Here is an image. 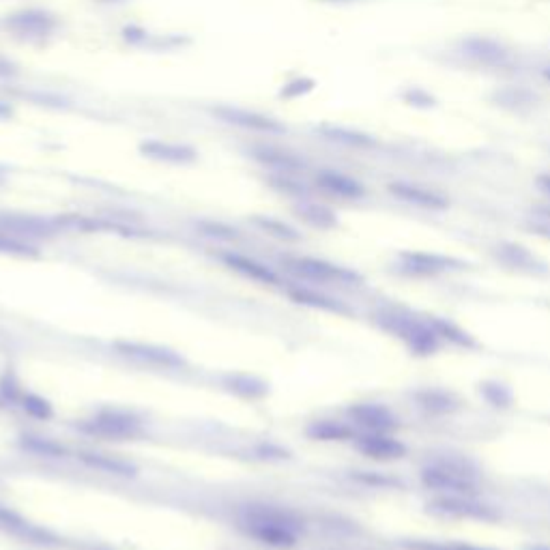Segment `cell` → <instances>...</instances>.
I'll return each mask as SVG.
<instances>
[{"instance_id":"277c9868","label":"cell","mask_w":550,"mask_h":550,"mask_svg":"<svg viewBox=\"0 0 550 550\" xmlns=\"http://www.w3.org/2000/svg\"><path fill=\"white\" fill-rule=\"evenodd\" d=\"M458 52L471 63L488 69H506L514 63V52L506 41L488 35H466L458 41Z\"/></svg>"},{"instance_id":"f546056e","label":"cell","mask_w":550,"mask_h":550,"mask_svg":"<svg viewBox=\"0 0 550 550\" xmlns=\"http://www.w3.org/2000/svg\"><path fill=\"white\" fill-rule=\"evenodd\" d=\"M0 252L13 254V256H39L37 247L4 231H0Z\"/></svg>"},{"instance_id":"836d02e7","label":"cell","mask_w":550,"mask_h":550,"mask_svg":"<svg viewBox=\"0 0 550 550\" xmlns=\"http://www.w3.org/2000/svg\"><path fill=\"white\" fill-rule=\"evenodd\" d=\"M123 39L132 45H144L149 41V33L142 26H125L123 28Z\"/></svg>"},{"instance_id":"1f68e13d","label":"cell","mask_w":550,"mask_h":550,"mask_svg":"<svg viewBox=\"0 0 550 550\" xmlns=\"http://www.w3.org/2000/svg\"><path fill=\"white\" fill-rule=\"evenodd\" d=\"M200 231L209 237L224 239V241H232V239L239 237L235 228L222 224V222H200Z\"/></svg>"},{"instance_id":"8992f818","label":"cell","mask_w":550,"mask_h":550,"mask_svg":"<svg viewBox=\"0 0 550 550\" xmlns=\"http://www.w3.org/2000/svg\"><path fill=\"white\" fill-rule=\"evenodd\" d=\"M114 349L121 352V355L129 357V360L149 363V366L168 368V370H181V368L188 366V361H185L176 351L166 349V346L159 344H150V342L118 340L114 342Z\"/></svg>"},{"instance_id":"4dcf8cb0","label":"cell","mask_w":550,"mask_h":550,"mask_svg":"<svg viewBox=\"0 0 550 550\" xmlns=\"http://www.w3.org/2000/svg\"><path fill=\"white\" fill-rule=\"evenodd\" d=\"M269 183H271L273 190L282 191V194L295 196V198H299V200L305 196L303 185H299L297 181L293 179V174H273L271 179H269Z\"/></svg>"},{"instance_id":"44dd1931","label":"cell","mask_w":550,"mask_h":550,"mask_svg":"<svg viewBox=\"0 0 550 550\" xmlns=\"http://www.w3.org/2000/svg\"><path fill=\"white\" fill-rule=\"evenodd\" d=\"M252 222L256 224L261 231L267 232L275 239H282V241H299L301 235L295 231L293 226L287 224V222L278 220V217H267V215H254Z\"/></svg>"},{"instance_id":"e575fe53","label":"cell","mask_w":550,"mask_h":550,"mask_svg":"<svg viewBox=\"0 0 550 550\" xmlns=\"http://www.w3.org/2000/svg\"><path fill=\"white\" fill-rule=\"evenodd\" d=\"M15 76H18V65H15L12 59L0 54V77L7 80V77H15Z\"/></svg>"},{"instance_id":"7a4b0ae2","label":"cell","mask_w":550,"mask_h":550,"mask_svg":"<svg viewBox=\"0 0 550 550\" xmlns=\"http://www.w3.org/2000/svg\"><path fill=\"white\" fill-rule=\"evenodd\" d=\"M76 428L93 437L110 439V441H133L142 437V422L136 415L121 411V408H101L93 417L82 419Z\"/></svg>"},{"instance_id":"8d00e7d4","label":"cell","mask_w":550,"mask_h":550,"mask_svg":"<svg viewBox=\"0 0 550 550\" xmlns=\"http://www.w3.org/2000/svg\"><path fill=\"white\" fill-rule=\"evenodd\" d=\"M13 117V108L7 101H0V121H7Z\"/></svg>"},{"instance_id":"9c48e42d","label":"cell","mask_w":550,"mask_h":550,"mask_svg":"<svg viewBox=\"0 0 550 550\" xmlns=\"http://www.w3.org/2000/svg\"><path fill=\"white\" fill-rule=\"evenodd\" d=\"M387 190L392 191L398 200L408 202V205L419 206V209L439 211L448 206V198H445L443 194L425 188V185L411 183V181H393V183L387 185Z\"/></svg>"},{"instance_id":"9a60e30c","label":"cell","mask_w":550,"mask_h":550,"mask_svg":"<svg viewBox=\"0 0 550 550\" xmlns=\"http://www.w3.org/2000/svg\"><path fill=\"white\" fill-rule=\"evenodd\" d=\"M349 415L352 422L363 425V428H368L370 433H387V430H392L393 425H396L393 415L389 413L385 407H381V404H355V407L349 408Z\"/></svg>"},{"instance_id":"5b68a950","label":"cell","mask_w":550,"mask_h":550,"mask_svg":"<svg viewBox=\"0 0 550 550\" xmlns=\"http://www.w3.org/2000/svg\"><path fill=\"white\" fill-rule=\"evenodd\" d=\"M213 114H215L222 123H226V125L246 129V132L254 133H264V136H282V133L288 132L287 125H284L282 121H278V118L256 110H247V108L228 106L226 103V106L213 108Z\"/></svg>"},{"instance_id":"484cf974","label":"cell","mask_w":550,"mask_h":550,"mask_svg":"<svg viewBox=\"0 0 550 550\" xmlns=\"http://www.w3.org/2000/svg\"><path fill=\"white\" fill-rule=\"evenodd\" d=\"M404 106L415 108V110H430V108L437 106V97L424 86H408L402 93Z\"/></svg>"},{"instance_id":"ac0fdd59","label":"cell","mask_w":550,"mask_h":550,"mask_svg":"<svg viewBox=\"0 0 550 550\" xmlns=\"http://www.w3.org/2000/svg\"><path fill=\"white\" fill-rule=\"evenodd\" d=\"M295 213H297L299 220H303L305 224L314 226V228H323V231H329V228L338 226V215L329 209V206L320 205V202H312L301 198L297 205H295Z\"/></svg>"},{"instance_id":"7c38bea8","label":"cell","mask_w":550,"mask_h":550,"mask_svg":"<svg viewBox=\"0 0 550 550\" xmlns=\"http://www.w3.org/2000/svg\"><path fill=\"white\" fill-rule=\"evenodd\" d=\"M222 263L226 264V267H231L232 271L246 275V278L254 279V282H261V284H279L278 273L273 271V269H269L267 264L254 261V258L246 256V254H239V252H222L220 254Z\"/></svg>"},{"instance_id":"74e56055","label":"cell","mask_w":550,"mask_h":550,"mask_svg":"<svg viewBox=\"0 0 550 550\" xmlns=\"http://www.w3.org/2000/svg\"><path fill=\"white\" fill-rule=\"evenodd\" d=\"M542 80L546 82V85L550 86V65H546V67H544V69H542Z\"/></svg>"},{"instance_id":"cb8c5ba5","label":"cell","mask_w":550,"mask_h":550,"mask_svg":"<svg viewBox=\"0 0 550 550\" xmlns=\"http://www.w3.org/2000/svg\"><path fill=\"white\" fill-rule=\"evenodd\" d=\"M495 101L507 108H522L531 106V103L536 101V95L522 86H507L503 88V91L495 93Z\"/></svg>"},{"instance_id":"e0dca14e","label":"cell","mask_w":550,"mask_h":550,"mask_svg":"<svg viewBox=\"0 0 550 550\" xmlns=\"http://www.w3.org/2000/svg\"><path fill=\"white\" fill-rule=\"evenodd\" d=\"M80 460L91 469L103 471V473L110 475H121V477H133L138 473V466L127 463V460L114 458L108 454H97V451H80Z\"/></svg>"},{"instance_id":"d4e9b609","label":"cell","mask_w":550,"mask_h":550,"mask_svg":"<svg viewBox=\"0 0 550 550\" xmlns=\"http://www.w3.org/2000/svg\"><path fill=\"white\" fill-rule=\"evenodd\" d=\"M24 393V385L22 381H20L18 372H15L13 368H7V370L3 372V376H0V398H4V400L13 404H20Z\"/></svg>"},{"instance_id":"8fae6325","label":"cell","mask_w":550,"mask_h":550,"mask_svg":"<svg viewBox=\"0 0 550 550\" xmlns=\"http://www.w3.org/2000/svg\"><path fill=\"white\" fill-rule=\"evenodd\" d=\"M252 158L275 174H295L303 170L305 166L303 159L297 158V155L278 147H254Z\"/></svg>"},{"instance_id":"30bf717a","label":"cell","mask_w":550,"mask_h":550,"mask_svg":"<svg viewBox=\"0 0 550 550\" xmlns=\"http://www.w3.org/2000/svg\"><path fill=\"white\" fill-rule=\"evenodd\" d=\"M316 185L331 196H338L344 200H357L366 196V188L355 179V176L340 173V170L325 168L316 174Z\"/></svg>"},{"instance_id":"ffe728a7","label":"cell","mask_w":550,"mask_h":550,"mask_svg":"<svg viewBox=\"0 0 550 550\" xmlns=\"http://www.w3.org/2000/svg\"><path fill=\"white\" fill-rule=\"evenodd\" d=\"M305 434L314 441H344L352 437V428L338 419H316L305 428Z\"/></svg>"},{"instance_id":"6da1fadb","label":"cell","mask_w":550,"mask_h":550,"mask_svg":"<svg viewBox=\"0 0 550 550\" xmlns=\"http://www.w3.org/2000/svg\"><path fill=\"white\" fill-rule=\"evenodd\" d=\"M239 529L246 536L256 539L271 548H290L297 544L299 531L303 529V521L287 507L267 506V503H254L239 512Z\"/></svg>"},{"instance_id":"4fadbf2b","label":"cell","mask_w":550,"mask_h":550,"mask_svg":"<svg viewBox=\"0 0 550 550\" xmlns=\"http://www.w3.org/2000/svg\"><path fill=\"white\" fill-rule=\"evenodd\" d=\"M288 267L293 269L295 273L303 275V278L308 279H319V282H329V279H355V275L346 271V269L310 256L293 258V261H288Z\"/></svg>"},{"instance_id":"2e32d148","label":"cell","mask_w":550,"mask_h":550,"mask_svg":"<svg viewBox=\"0 0 550 550\" xmlns=\"http://www.w3.org/2000/svg\"><path fill=\"white\" fill-rule=\"evenodd\" d=\"M320 133H323V138L329 140V142L340 144V147H346V149L368 150V149H375L378 144L376 136H372V133L361 132V129L344 127V125H323L320 127Z\"/></svg>"},{"instance_id":"d6986e66","label":"cell","mask_w":550,"mask_h":550,"mask_svg":"<svg viewBox=\"0 0 550 550\" xmlns=\"http://www.w3.org/2000/svg\"><path fill=\"white\" fill-rule=\"evenodd\" d=\"M224 387L246 400H261L269 393L267 383L250 375H228L224 376Z\"/></svg>"},{"instance_id":"ba28073f","label":"cell","mask_w":550,"mask_h":550,"mask_svg":"<svg viewBox=\"0 0 550 550\" xmlns=\"http://www.w3.org/2000/svg\"><path fill=\"white\" fill-rule=\"evenodd\" d=\"M0 231L12 232L15 237L26 239H50L59 232L54 222L44 220L37 215H24V213H3L0 215Z\"/></svg>"},{"instance_id":"d590c367","label":"cell","mask_w":550,"mask_h":550,"mask_svg":"<svg viewBox=\"0 0 550 550\" xmlns=\"http://www.w3.org/2000/svg\"><path fill=\"white\" fill-rule=\"evenodd\" d=\"M536 185H538L539 190L544 191V194L550 196V173H542V174H538Z\"/></svg>"},{"instance_id":"f1b7e54d","label":"cell","mask_w":550,"mask_h":550,"mask_svg":"<svg viewBox=\"0 0 550 550\" xmlns=\"http://www.w3.org/2000/svg\"><path fill=\"white\" fill-rule=\"evenodd\" d=\"M404 261H407V267H411L413 271L419 273H434L448 267V261H445V258L430 256V254H407Z\"/></svg>"},{"instance_id":"603a6c76","label":"cell","mask_w":550,"mask_h":550,"mask_svg":"<svg viewBox=\"0 0 550 550\" xmlns=\"http://www.w3.org/2000/svg\"><path fill=\"white\" fill-rule=\"evenodd\" d=\"M288 295L293 297L297 303H305V305H312V308H320V310H331V312H336V310H340V305L336 303L334 299L323 297V295L314 293V290L310 288H301V287H290Z\"/></svg>"},{"instance_id":"5bb4252c","label":"cell","mask_w":550,"mask_h":550,"mask_svg":"<svg viewBox=\"0 0 550 550\" xmlns=\"http://www.w3.org/2000/svg\"><path fill=\"white\" fill-rule=\"evenodd\" d=\"M357 449L376 460H393L404 456V445L400 441L389 437L387 433L363 434V437L357 439Z\"/></svg>"},{"instance_id":"f35d334b","label":"cell","mask_w":550,"mask_h":550,"mask_svg":"<svg viewBox=\"0 0 550 550\" xmlns=\"http://www.w3.org/2000/svg\"><path fill=\"white\" fill-rule=\"evenodd\" d=\"M95 3H101V4H125L127 0H95Z\"/></svg>"},{"instance_id":"4316f807","label":"cell","mask_w":550,"mask_h":550,"mask_svg":"<svg viewBox=\"0 0 550 550\" xmlns=\"http://www.w3.org/2000/svg\"><path fill=\"white\" fill-rule=\"evenodd\" d=\"M20 407H22L30 417L44 419V422L45 419H52V415H54V408H52L50 400H45V398L39 396V393L26 392L22 400H20Z\"/></svg>"},{"instance_id":"83f0119b","label":"cell","mask_w":550,"mask_h":550,"mask_svg":"<svg viewBox=\"0 0 550 550\" xmlns=\"http://www.w3.org/2000/svg\"><path fill=\"white\" fill-rule=\"evenodd\" d=\"M314 88H316L314 77L299 76V77H293V80L287 82V85L279 88V97L287 101H295V100H301V97L310 95Z\"/></svg>"},{"instance_id":"ab89813d","label":"cell","mask_w":550,"mask_h":550,"mask_svg":"<svg viewBox=\"0 0 550 550\" xmlns=\"http://www.w3.org/2000/svg\"><path fill=\"white\" fill-rule=\"evenodd\" d=\"M0 181H3V179H0Z\"/></svg>"},{"instance_id":"3957f363","label":"cell","mask_w":550,"mask_h":550,"mask_svg":"<svg viewBox=\"0 0 550 550\" xmlns=\"http://www.w3.org/2000/svg\"><path fill=\"white\" fill-rule=\"evenodd\" d=\"M0 28L20 39H45L59 28V18L48 9H18L0 20Z\"/></svg>"},{"instance_id":"52a82bcc","label":"cell","mask_w":550,"mask_h":550,"mask_svg":"<svg viewBox=\"0 0 550 550\" xmlns=\"http://www.w3.org/2000/svg\"><path fill=\"white\" fill-rule=\"evenodd\" d=\"M140 155H144L147 159L162 164H174V166H188L194 164L198 159V150L191 144L185 142H173V140H142L138 144Z\"/></svg>"},{"instance_id":"7402d4cb","label":"cell","mask_w":550,"mask_h":550,"mask_svg":"<svg viewBox=\"0 0 550 550\" xmlns=\"http://www.w3.org/2000/svg\"><path fill=\"white\" fill-rule=\"evenodd\" d=\"M20 443H22L24 449L35 451V454L39 456H48V458H63L65 456L63 445L48 437H39V434H24V437L20 439Z\"/></svg>"},{"instance_id":"d6a6232c","label":"cell","mask_w":550,"mask_h":550,"mask_svg":"<svg viewBox=\"0 0 550 550\" xmlns=\"http://www.w3.org/2000/svg\"><path fill=\"white\" fill-rule=\"evenodd\" d=\"M26 525V521L20 514H15L13 510H9V507L0 506V527H4L7 531H13L18 533L20 529H22Z\"/></svg>"}]
</instances>
